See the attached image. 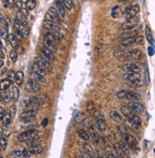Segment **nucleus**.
Returning <instances> with one entry per match:
<instances>
[{"mask_svg":"<svg viewBox=\"0 0 155 158\" xmlns=\"http://www.w3.org/2000/svg\"><path fill=\"white\" fill-rule=\"evenodd\" d=\"M15 37L17 38V40H22V38H23V35H22V33H21V31L20 30H17L15 31Z\"/></svg>","mask_w":155,"mask_h":158,"instance_id":"nucleus-48","label":"nucleus"},{"mask_svg":"<svg viewBox=\"0 0 155 158\" xmlns=\"http://www.w3.org/2000/svg\"><path fill=\"white\" fill-rule=\"evenodd\" d=\"M10 99H11V101L12 102H17L18 98H19V89L17 87V86H12V87L11 88V90H10V93L9 95Z\"/></svg>","mask_w":155,"mask_h":158,"instance_id":"nucleus-18","label":"nucleus"},{"mask_svg":"<svg viewBox=\"0 0 155 158\" xmlns=\"http://www.w3.org/2000/svg\"><path fill=\"white\" fill-rule=\"evenodd\" d=\"M0 34H1V38H2V40H7V38L9 37V35H8V29L1 28V31H0Z\"/></svg>","mask_w":155,"mask_h":158,"instance_id":"nucleus-41","label":"nucleus"},{"mask_svg":"<svg viewBox=\"0 0 155 158\" xmlns=\"http://www.w3.org/2000/svg\"><path fill=\"white\" fill-rule=\"evenodd\" d=\"M109 115H110V118L114 122H116V123H121L122 122V116L117 110H114V109H113V110L110 111Z\"/></svg>","mask_w":155,"mask_h":158,"instance_id":"nucleus-23","label":"nucleus"},{"mask_svg":"<svg viewBox=\"0 0 155 158\" xmlns=\"http://www.w3.org/2000/svg\"><path fill=\"white\" fill-rule=\"evenodd\" d=\"M1 148L3 150H5L7 148V139H6V137L2 136V135H1Z\"/></svg>","mask_w":155,"mask_h":158,"instance_id":"nucleus-47","label":"nucleus"},{"mask_svg":"<svg viewBox=\"0 0 155 158\" xmlns=\"http://www.w3.org/2000/svg\"><path fill=\"white\" fill-rule=\"evenodd\" d=\"M122 78L127 82H131L132 85L136 86H143L145 85L144 79H142V77L139 73H125Z\"/></svg>","mask_w":155,"mask_h":158,"instance_id":"nucleus-2","label":"nucleus"},{"mask_svg":"<svg viewBox=\"0 0 155 158\" xmlns=\"http://www.w3.org/2000/svg\"><path fill=\"white\" fill-rule=\"evenodd\" d=\"M31 71H33L35 74H37L38 76H41V77H44L45 74H46V71H45L43 68H41L39 65H37V63H33V65L31 67Z\"/></svg>","mask_w":155,"mask_h":158,"instance_id":"nucleus-19","label":"nucleus"},{"mask_svg":"<svg viewBox=\"0 0 155 158\" xmlns=\"http://www.w3.org/2000/svg\"><path fill=\"white\" fill-rule=\"evenodd\" d=\"M39 143H40V141L38 140L37 138H35V139H31L27 142V146H29L30 148L37 147V146H39Z\"/></svg>","mask_w":155,"mask_h":158,"instance_id":"nucleus-33","label":"nucleus"},{"mask_svg":"<svg viewBox=\"0 0 155 158\" xmlns=\"http://www.w3.org/2000/svg\"><path fill=\"white\" fill-rule=\"evenodd\" d=\"M122 69L127 71V73H139L141 70V66L137 62H128L122 65Z\"/></svg>","mask_w":155,"mask_h":158,"instance_id":"nucleus-10","label":"nucleus"},{"mask_svg":"<svg viewBox=\"0 0 155 158\" xmlns=\"http://www.w3.org/2000/svg\"><path fill=\"white\" fill-rule=\"evenodd\" d=\"M27 87L32 92H39L41 89V85L37 80L30 78L29 79V82H27Z\"/></svg>","mask_w":155,"mask_h":158,"instance_id":"nucleus-14","label":"nucleus"},{"mask_svg":"<svg viewBox=\"0 0 155 158\" xmlns=\"http://www.w3.org/2000/svg\"><path fill=\"white\" fill-rule=\"evenodd\" d=\"M139 23H140V19H139L137 17L127 18V20H125L124 23L122 24V29L125 32L132 31V30H134L135 27H136Z\"/></svg>","mask_w":155,"mask_h":158,"instance_id":"nucleus-6","label":"nucleus"},{"mask_svg":"<svg viewBox=\"0 0 155 158\" xmlns=\"http://www.w3.org/2000/svg\"><path fill=\"white\" fill-rule=\"evenodd\" d=\"M44 26L46 27L47 29H49L51 31H54V32H57L59 31V25L57 23H55L53 21H50V20H45L44 21Z\"/></svg>","mask_w":155,"mask_h":158,"instance_id":"nucleus-22","label":"nucleus"},{"mask_svg":"<svg viewBox=\"0 0 155 158\" xmlns=\"http://www.w3.org/2000/svg\"><path fill=\"white\" fill-rule=\"evenodd\" d=\"M0 18H1V28H5V29H8V23L6 21V19L4 18V15H0Z\"/></svg>","mask_w":155,"mask_h":158,"instance_id":"nucleus-45","label":"nucleus"},{"mask_svg":"<svg viewBox=\"0 0 155 158\" xmlns=\"http://www.w3.org/2000/svg\"><path fill=\"white\" fill-rule=\"evenodd\" d=\"M107 158H121V157H119L117 155H114V154L110 153V154H108V157Z\"/></svg>","mask_w":155,"mask_h":158,"instance_id":"nucleus-55","label":"nucleus"},{"mask_svg":"<svg viewBox=\"0 0 155 158\" xmlns=\"http://www.w3.org/2000/svg\"><path fill=\"white\" fill-rule=\"evenodd\" d=\"M142 40H143V37H137V43L142 42Z\"/></svg>","mask_w":155,"mask_h":158,"instance_id":"nucleus-56","label":"nucleus"},{"mask_svg":"<svg viewBox=\"0 0 155 158\" xmlns=\"http://www.w3.org/2000/svg\"><path fill=\"white\" fill-rule=\"evenodd\" d=\"M97 127H98L99 130L101 131H104L106 130V122L105 119L103 117H100L99 119H97Z\"/></svg>","mask_w":155,"mask_h":158,"instance_id":"nucleus-24","label":"nucleus"},{"mask_svg":"<svg viewBox=\"0 0 155 158\" xmlns=\"http://www.w3.org/2000/svg\"><path fill=\"white\" fill-rule=\"evenodd\" d=\"M41 56H42V58L44 60H46L47 62H53V60H55V56H54V53L52 52V51H50L49 49H47V48H43L42 50H41Z\"/></svg>","mask_w":155,"mask_h":158,"instance_id":"nucleus-16","label":"nucleus"},{"mask_svg":"<svg viewBox=\"0 0 155 158\" xmlns=\"http://www.w3.org/2000/svg\"><path fill=\"white\" fill-rule=\"evenodd\" d=\"M44 46L45 48H47V49H49L50 51H52L54 54L55 52L57 51V47L56 45H55V43H56V37H55V35L53 33H48L45 35L44 37Z\"/></svg>","mask_w":155,"mask_h":158,"instance_id":"nucleus-4","label":"nucleus"},{"mask_svg":"<svg viewBox=\"0 0 155 158\" xmlns=\"http://www.w3.org/2000/svg\"><path fill=\"white\" fill-rule=\"evenodd\" d=\"M89 135L90 138H92L95 142H98L100 140V134L94 125H90L89 127Z\"/></svg>","mask_w":155,"mask_h":158,"instance_id":"nucleus-21","label":"nucleus"},{"mask_svg":"<svg viewBox=\"0 0 155 158\" xmlns=\"http://www.w3.org/2000/svg\"><path fill=\"white\" fill-rule=\"evenodd\" d=\"M12 116L10 115V113L9 114H6L4 117H3V119H2V123H3V125H6V127H7V125H9L10 124L12 123Z\"/></svg>","mask_w":155,"mask_h":158,"instance_id":"nucleus-35","label":"nucleus"},{"mask_svg":"<svg viewBox=\"0 0 155 158\" xmlns=\"http://www.w3.org/2000/svg\"><path fill=\"white\" fill-rule=\"evenodd\" d=\"M127 106L135 113H143L145 111L144 105L138 102H129L127 104Z\"/></svg>","mask_w":155,"mask_h":158,"instance_id":"nucleus-15","label":"nucleus"},{"mask_svg":"<svg viewBox=\"0 0 155 158\" xmlns=\"http://www.w3.org/2000/svg\"><path fill=\"white\" fill-rule=\"evenodd\" d=\"M45 20L53 21L55 23H57V25H60L61 23V17L55 7H52L47 11L46 15H45Z\"/></svg>","mask_w":155,"mask_h":158,"instance_id":"nucleus-5","label":"nucleus"},{"mask_svg":"<svg viewBox=\"0 0 155 158\" xmlns=\"http://www.w3.org/2000/svg\"><path fill=\"white\" fill-rule=\"evenodd\" d=\"M118 8H119V6H115V7H113V9H112V12H114Z\"/></svg>","mask_w":155,"mask_h":158,"instance_id":"nucleus-58","label":"nucleus"},{"mask_svg":"<svg viewBox=\"0 0 155 158\" xmlns=\"http://www.w3.org/2000/svg\"><path fill=\"white\" fill-rule=\"evenodd\" d=\"M117 15H118V14H117V12H112V14H111V17H117Z\"/></svg>","mask_w":155,"mask_h":158,"instance_id":"nucleus-57","label":"nucleus"},{"mask_svg":"<svg viewBox=\"0 0 155 158\" xmlns=\"http://www.w3.org/2000/svg\"><path fill=\"white\" fill-rule=\"evenodd\" d=\"M54 5L57 12H59V15H60V17L61 18L65 17V7H64L63 3L61 1H59V0H57V1H55Z\"/></svg>","mask_w":155,"mask_h":158,"instance_id":"nucleus-17","label":"nucleus"},{"mask_svg":"<svg viewBox=\"0 0 155 158\" xmlns=\"http://www.w3.org/2000/svg\"><path fill=\"white\" fill-rule=\"evenodd\" d=\"M64 7H65V9L69 10V11H71V10L73 9V1L72 0H64V1L62 2Z\"/></svg>","mask_w":155,"mask_h":158,"instance_id":"nucleus-39","label":"nucleus"},{"mask_svg":"<svg viewBox=\"0 0 155 158\" xmlns=\"http://www.w3.org/2000/svg\"><path fill=\"white\" fill-rule=\"evenodd\" d=\"M76 158H83V157H82V155H80V156H77Z\"/></svg>","mask_w":155,"mask_h":158,"instance_id":"nucleus-60","label":"nucleus"},{"mask_svg":"<svg viewBox=\"0 0 155 158\" xmlns=\"http://www.w3.org/2000/svg\"><path fill=\"white\" fill-rule=\"evenodd\" d=\"M38 136V130H30L27 131H24L18 136V141L19 142H28L31 139H35L37 138Z\"/></svg>","mask_w":155,"mask_h":158,"instance_id":"nucleus-8","label":"nucleus"},{"mask_svg":"<svg viewBox=\"0 0 155 158\" xmlns=\"http://www.w3.org/2000/svg\"><path fill=\"white\" fill-rule=\"evenodd\" d=\"M142 56H143V53H142L141 50L132 49L122 56V60H125V62H129V60H138L141 59Z\"/></svg>","mask_w":155,"mask_h":158,"instance_id":"nucleus-7","label":"nucleus"},{"mask_svg":"<svg viewBox=\"0 0 155 158\" xmlns=\"http://www.w3.org/2000/svg\"><path fill=\"white\" fill-rule=\"evenodd\" d=\"M4 71H6V67H3V68H1V74H4Z\"/></svg>","mask_w":155,"mask_h":158,"instance_id":"nucleus-59","label":"nucleus"},{"mask_svg":"<svg viewBox=\"0 0 155 158\" xmlns=\"http://www.w3.org/2000/svg\"><path fill=\"white\" fill-rule=\"evenodd\" d=\"M35 117H32V118H28V119H24V120H22L24 122V123L26 124H29V123H33V122L35 121Z\"/></svg>","mask_w":155,"mask_h":158,"instance_id":"nucleus-49","label":"nucleus"},{"mask_svg":"<svg viewBox=\"0 0 155 158\" xmlns=\"http://www.w3.org/2000/svg\"><path fill=\"white\" fill-rule=\"evenodd\" d=\"M10 101H11V99H10V97H9V96L2 97V102H4V103H9Z\"/></svg>","mask_w":155,"mask_h":158,"instance_id":"nucleus-53","label":"nucleus"},{"mask_svg":"<svg viewBox=\"0 0 155 158\" xmlns=\"http://www.w3.org/2000/svg\"><path fill=\"white\" fill-rule=\"evenodd\" d=\"M39 107H40V101L38 97L32 98L27 104V110L35 112V113H37V111L39 109Z\"/></svg>","mask_w":155,"mask_h":158,"instance_id":"nucleus-9","label":"nucleus"},{"mask_svg":"<svg viewBox=\"0 0 155 158\" xmlns=\"http://www.w3.org/2000/svg\"><path fill=\"white\" fill-rule=\"evenodd\" d=\"M78 134H79L80 138H82V139L84 140V141H87V140L90 139V135L87 133L85 130H80L79 132H78Z\"/></svg>","mask_w":155,"mask_h":158,"instance_id":"nucleus-29","label":"nucleus"},{"mask_svg":"<svg viewBox=\"0 0 155 158\" xmlns=\"http://www.w3.org/2000/svg\"><path fill=\"white\" fill-rule=\"evenodd\" d=\"M9 57H10V60H11L12 62H15L17 60V53L15 52V50H12L11 52H10Z\"/></svg>","mask_w":155,"mask_h":158,"instance_id":"nucleus-38","label":"nucleus"},{"mask_svg":"<svg viewBox=\"0 0 155 158\" xmlns=\"http://www.w3.org/2000/svg\"><path fill=\"white\" fill-rule=\"evenodd\" d=\"M82 156L83 157V158H92V156L90 155V154L87 152V151H83L82 152Z\"/></svg>","mask_w":155,"mask_h":158,"instance_id":"nucleus-51","label":"nucleus"},{"mask_svg":"<svg viewBox=\"0 0 155 158\" xmlns=\"http://www.w3.org/2000/svg\"><path fill=\"white\" fill-rule=\"evenodd\" d=\"M10 85H11V82L9 80H1V90L4 91V90H7Z\"/></svg>","mask_w":155,"mask_h":158,"instance_id":"nucleus-37","label":"nucleus"},{"mask_svg":"<svg viewBox=\"0 0 155 158\" xmlns=\"http://www.w3.org/2000/svg\"><path fill=\"white\" fill-rule=\"evenodd\" d=\"M35 63H37V65H39L41 68H43L46 72H51L52 71V66L49 62H47L46 60H44L42 57H37L35 59Z\"/></svg>","mask_w":155,"mask_h":158,"instance_id":"nucleus-12","label":"nucleus"},{"mask_svg":"<svg viewBox=\"0 0 155 158\" xmlns=\"http://www.w3.org/2000/svg\"><path fill=\"white\" fill-rule=\"evenodd\" d=\"M14 50H15L17 54H22V53H24V48H23V46H22L21 44H18L17 46L15 47Z\"/></svg>","mask_w":155,"mask_h":158,"instance_id":"nucleus-46","label":"nucleus"},{"mask_svg":"<svg viewBox=\"0 0 155 158\" xmlns=\"http://www.w3.org/2000/svg\"><path fill=\"white\" fill-rule=\"evenodd\" d=\"M117 145L122 153H125L127 156H128L129 154H130V149H129V146L127 143H125L124 141H121L119 142V143H117Z\"/></svg>","mask_w":155,"mask_h":158,"instance_id":"nucleus-20","label":"nucleus"},{"mask_svg":"<svg viewBox=\"0 0 155 158\" xmlns=\"http://www.w3.org/2000/svg\"><path fill=\"white\" fill-rule=\"evenodd\" d=\"M154 153H155V149H154Z\"/></svg>","mask_w":155,"mask_h":158,"instance_id":"nucleus-61","label":"nucleus"},{"mask_svg":"<svg viewBox=\"0 0 155 158\" xmlns=\"http://www.w3.org/2000/svg\"><path fill=\"white\" fill-rule=\"evenodd\" d=\"M24 80V73L22 71H17L15 72V82L17 83V85H20V83L23 82Z\"/></svg>","mask_w":155,"mask_h":158,"instance_id":"nucleus-26","label":"nucleus"},{"mask_svg":"<svg viewBox=\"0 0 155 158\" xmlns=\"http://www.w3.org/2000/svg\"><path fill=\"white\" fill-rule=\"evenodd\" d=\"M11 155L15 156V158H22L24 157V150H12L11 152Z\"/></svg>","mask_w":155,"mask_h":158,"instance_id":"nucleus-34","label":"nucleus"},{"mask_svg":"<svg viewBox=\"0 0 155 158\" xmlns=\"http://www.w3.org/2000/svg\"><path fill=\"white\" fill-rule=\"evenodd\" d=\"M7 80H9L10 82H14V80H15V73L14 72V71H10L9 74H8V77H7Z\"/></svg>","mask_w":155,"mask_h":158,"instance_id":"nucleus-44","label":"nucleus"},{"mask_svg":"<svg viewBox=\"0 0 155 158\" xmlns=\"http://www.w3.org/2000/svg\"><path fill=\"white\" fill-rule=\"evenodd\" d=\"M35 5H37V3L34 0H28V1L25 2V8L27 11H32V10H34L35 8Z\"/></svg>","mask_w":155,"mask_h":158,"instance_id":"nucleus-27","label":"nucleus"},{"mask_svg":"<svg viewBox=\"0 0 155 158\" xmlns=\"http://www.w3.org/2000/svg\"><path fill=\"white\" fill-rule=\"evenodd\" d=\"M83 120H84V115L82 112H78L77 115L75 116V122L77 124H82Z\"/></svg>","mask_w":155,"mask_h":158,"instance_id":"nucleus-36","label":"nucleus"},{"mask_svg":"<svg viewBox=\"0 0 155 158\" xmlns=\"http://www.w3.org/2000/svg\"><path fill=\"white\" fill-rule=\"evenodd\" d=\"M139 11H140V7L138 5H132V6H128V7L125 10L124 12V15L125 17L127 18H130V17H134L136 15Z\"/></svg>","mask_w":155,"mask_h":158,"instance_id":"nucleus-11","label":"nucleus"},{"mask_svg":"<svg viewBox=\"0 0 155 158\" xmlns=\"http://www.w3.org/2000/svg\"><path fill=\"white\" fill-rule=\"evenodd\" d=\"M29 150H30L31 154H39V153H41L43 151V148L40 147V146L33 147V148H30Z\"/></svg>","mask_w":155,"mask_h":158,"instance_id":"nucleus-30","label":"nucleus"},{"mask_svg":"<svg viewBox=\"0 0 155 158\" xmlns=\"http://www.w3.org/2000/svg\"><path fill=\"white\" fill-rule=\"evenodd\" d=\"M5 115H6V113L4 112V107H3V106H1V115H0V116H1V120H2L3 117H4Z\"/></svg>","mask_w":155,"mask_h":158,"instance_id":"nucleus-54","label":"nucleus"},{"mask_svg":"<svg viewBox=\"0 0 155 158\" xmlns=\"http://www.w3.org/2000/svg\"><path fill=\"white\" fill-rule=\"evenodd\" d=\"M121 112H122V114L124 115L125 117L127 118V120L130 122L132 125H140L142 124L141 118L139 117V116H137L136 114H135L134 112L132 111L127 105V106H122V107H121Z\"/></svg>","mask_w":155,"mask_h":158,"instance_id":"nucleus-1","label":"nucleus"},{"mask_svg":"<svg viewBox=\"0 0 155 158\" xmlns=\"http://www.w3.org/2000/svg\"><path fill=\"white\" fill-rule=\"evenodd\" d=\"M95 107H96V105H94V103H93V102H88V103H87L86 109L88 111H93L95 109Z\"/></svg>","mask_w":155,"mask_h":158,"instance_id":"nucleus-43","label":"nucleus"},{"mask_svg":"<svg viewBox=\"0 0 155 158\" xmlns=\"http://www.w3.org/2000/svg\"><path fill=\"white\" fill-rule=\"evenodd\" d=\"M20 31H21V33H22V35H23V37H28L29 35H30V28H29L28 26L21 28Z\"/></svg>","mask_w":155,"mask_h":158,"instance_id":"nucleus-40","label":"nucleus"},{"mask_svg":"<svg viewBox=\"0 0 155 158\" xmlns=\"http://www.w3.org/2000/svg\"><path fill=\"white\" fill-rule=\"evenodd\" d=\"M145 66V80H146V83H149L150 82V78H149V72H148V67H147V62H145L144 63Z\"/></svg>","mask_w":155,"mask_h":158,"instance_id":"nucleus-31","label":"nucleus"},{"mask_svg":"<svg viewBox=\"0 0 155 158\" xmlns=\"http://www.w3.org/2000/svg\"><path fill=\"white\" fill-rule=\"evenodd\" d=\"M47 125H48V118H44L42 122H41V125H42L43 128H45Z\"/></svg>","mask_w":155,"mask_h":158,"instance_id":"nucleus-52","label":"nucleus"},{"mask_svg":"<svg viewBox=\"0 0 155 158\" xmlns=\"http://www.w3.org/2000/svg\"><path fill=\"white\" fill-rule=\"evenodd\" d=\"M17 105H12L11 107H10V115L12 116V118L14 119V117L15 116V114H17Z\"/></svg>","mask_w":155,"mask_h":158,"instance_id":"nucleus-42","label":"nucleus"},{"mask_svg":"<svg viewBox=\"0 0 155 158\" xmlns=\"http://www.w3.org/2000/svg\"><path fill=\"white\" fill-rule=\"evenodd\" d=\"M8 40H9L10 44L12 45V47H14V49H15V48L17 47V45L19 44V43H18V40H17V38L15 37V35H12V34L9 35Z\"/></svg>","mask_w":155,"mask_h":158,"instance_id":"nucleus-25","label":"nucleus"},{"mask_svg":"<svg viewBox=\"0 0 155 158\" xmlns=\"http://www.w3.org/2000/svg\"><path fill=\"white\" fill-rule=\"evenodd\" d=\"M146 37H147V41H148V42H149L150 44H152V43H153L152 32H151L150 28L148 27V26H147V27H146Z\"/></svg>","mask_w":155,"mask_h":158,"instance_id":"nucleus-28","label":"nucleus"},{"mask_svg":"<svg viewBox=\"0 0 155 158\" xmlns=\"http://www.w3.org/2000/svg\"><path fill=\"white\" fill-rule=\"evenodd\" d=\"M35 112H32V111H29V110H25L23 113L21 114V120H24V119H28V118H32V117H35Z\"/></svg>","mask_w":155,"mask_h":158,"instance_id":"nucleus-32","label":"nucleus"},{"mask_svg":"<svg viewBox=\"0 0 155 158\" xmlns=\"http://www.w3.org/2000/svg\"><path fill=\"white\" fill-rule=\"evenodd\" d=\"M116 97L120 100H131L130 102H137L141 99V95L137 92L128 91V90H122L117 92Z\"/></svg>","mask_w":155,"mask_h":158,"instance_id":"nucleus-3","label":"nucleus"},{"mask_svg":"<svg viewBox=\"0 0 155 158\" xmlns=\"http://www.w3.org/2000/svg\"><path fill=\"white\" fill-rule=\"evenodd\" d=\"M147 52H148V55L151 57V56H153L154 55V49L151 46H149L148 47V49H147Z\"/></svg>","mask_w":155,"mask_h":158,"instance_id":"nucleus-50","label":"nucleus"},{"mask_svg":"<svg viewBox=\"0 0 155 158\" xmlns=\"http://www.w3.org/2000/svg\"><path fill=\"white\" fill-rule=\"evenodd\" d=\"M121 136L125 143H127L129 147H133V148L137 147V141L135 140V138L133 136H131L127 132H122Z\"/></svg>","mask_w":155,"mask_h":158,"instance_id":"nucleus-13","label":"nucleus"}]
</instances>
